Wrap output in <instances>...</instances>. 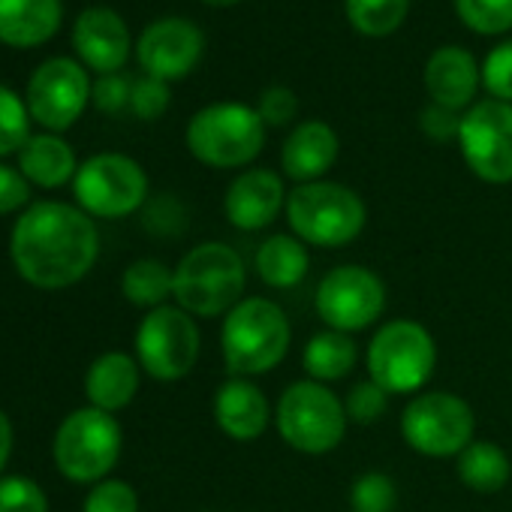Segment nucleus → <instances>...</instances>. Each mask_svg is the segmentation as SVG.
<instances>
[{"instance_id": "f257e3e1", "label": "nucleus", "mask_w": 512, "mask_h": 512, "mask_svg": "<svg viewBox=\"0 0 512 512\" xmlns=\"http://www.w3.org/2000/svg\"><path fill=\"white\" fill-rule=\"evenodd\" d=\"M10 256L19 275L40 290L79 284L100 256V232L76 205L37 202L13 226Z\"/></svg>"}, {"instance_id": "f03ea898", "label": "nucleus", "mask_w": 512, "mask_h": 512, "mask_svg": "<svg viewBox=\"0 0 512 512\" xmlns=\"http://www.w3.org/2000/svg\"><path fill=\"white\" fill-rule=\"evenodd\" d=\"M293 329L284 308L272 299H241L223 320L220 350L235 377L275 371L290 353Z\"/></svg>"}, {"instance_id": "7ed1b4c3", "label": "nucleus", "mask_w": 512, "mask_h": 512, "mask_svg": "<svg viewBox=\"0 0 512 512\" xmlns=\"http://www.w3.org/2000/svg\"><path fill=\"white\" fill-rule=\"evenodd\" d=\"M247 272L235 247L220 241L196 244L175 266V302L190 317L229 314L244 296Z\"/></svg>"}, {"instance_id": "20e7f679", "label": "nucleus", "mask_w": 512, "mask_h": 512, "mask_svg": "<svg viewBox=\"0 0 512 512\" xmlns=\"http://www.w3.org/2000/svg\"><path fill=\"white\" fill-rule=\"evenodd\" d=\"M284 214L296 238L329 250L356 241L368 223L365 199L338 181L296 184L287 196Z\"/></svg>"}, {"instance_id": "39448f33", "label": "nucleus", "mask_w": 512, "mask_h": 512, "mask_svg": "<svg viewBox=\"0 0 512 512\" xmlns=\"http://www.w3.org/2000/svg\"><path fill=\"white\" fill-rule=\"evenodd\" d=\"M266 145V124L260 112L244 103H211L187 124L190 154L211 169H238L260 157Z\"/></svg>"}, {"instance_id": "423d86ee", "label": "nucleus", "mask_w": 512, "mask_h": 512, "mask_svg": "<svg viewBox=\"0 0 512 512\" xmlns=\"http://www.w3.org/2000/svg\"><path fill=\"white\" fill-rule=\"evenodd\" d=\"M278 431L287 446L305 455H326L341 446L347 434L344 401L317 380L290 383L275 410Z\"/></svg>"}, {"instance_id": "0eeeda50", "label": "nucleus", "mask_w": 512, "mask_h": 512, "mask_svg": "<svg viewBox=\"0 0 512 512\" xmlns=\"http://www.w3.org/2000/svg\"><path fill=\"white\" fill-rule=\"evenodd\" d=\"M437 368V344L416 320H389L368 344V374L389 395H413Z\"/></svg>"}, {"instance_id": "6e6552de", "label": "nucleus", "mask_w": 512, "mask_h": 512, "mask_svg": "<svg viewBox=\"0 0 512 512\" xmlns=\"http://www.w3.org/2000/svg\"><path fill=\"white\" fill-rule=\"evenodd\" d=\"M121 425L97 407L73 410L55 431V467L70 482H103L121 458Z\"/></svg>"}, {"instance_id": "1a4fd4ad", "label": "nucleus", "mask_w": 512, "mask_h": 512, "mask_svg": "<svg viewBox=\"0 0 512 512\" xmlns=\"http://www.w3.org/2000/svg\"><path fill=\"white\" fill-rule=\"evenodd\" d=\"M476 431V416L461 395L419 392L401 413V434L410 449L428 458H458Z\"/></svg>"}, {"instance_id": "9d476101", "label": "nucleus", "mask_w": 512, "mask_h": 512, "mask_svg": "<svg viewBox=\"0 0 512 512\" xmlns=\"http://www.w3.org/2000/svg\"><path fill=\"white\" fill-rule=\"evenodd\" d=\"M76 202L85 214L118 220L139 211L148 199V175L127 154H94L73 178Z\"/></svg>"}, {"instance_id": "9b49d317", "label": "nucleus", "mask_w": 512, "mask_h": 512, "mask_svg": "<svg viewBox=\"0 0 512 512\" xmlns=\"http://www.w3.org/2000/svg\"><path fill=\"white\" fill-rule=\"evenodd\" d=\"M199 359V326L196 320L172 305L148 311L136 329V362L154 380L172 383L193 371Z\"/></svg>"}, {"instance_id": "f8f14e48", "label": "nucleus", "mask_w": 512, "mask_h": 512, "mask_svg": "<svg viewBox=\"0 0 512 512\" xmlns=\"http://www.w3.org/2000/svg\"><path fill=\"white\" fill-rule=\"evenodd\" d=\"M386 311V284L365 266H338L317 287L320 320L344 335L374 326Z\"/></svg>"}, {"instance_id": "ddd939ff", "label": "nucleus", "mask_w": 512, "mask_h": 512, "mask_svg": "<svg viewBox=\"0 0 512 512\" xmlns=\"http://www.w3.org/2000/svg\"><path fill=\"white\" fill-rule=\"evenodd\" d=\"M461 157L485 184L512 181V103L482 100L461 118Z\"/></svg>"}, {"instance_id": "4468645a", "label": "nucleus", "mask_w": 512, "mask_h": 512, "mask_svg": "<svg viewBox=\"0 0 512 512\" xmlns=\"http://www.w3.org/2000/svg\"><path fill=\"white\" fill-rule=\"evenodd\" d=\"M88 70L73 58H49L31 73L28 82V112L49 133L73 127L91 100Z\"/></svg>"}, {"instance_id": "2eb2a0df", "label": "nucleus", "mask_w": 512, "mask_h": 512, "mask_svg": "<svg viewBox=\"0 0 512 512\" xmlns=\"http://www.w3.org/2000/svg\"><path fill=\"white\" fill-rule=\"evenodd\" d=\"M202 49H205L202 31L178 16L151 22L136 40V58L145 76H154L160 82H175L193 73L202 58Z\"/></svg>"}, {"instance_id": "dca6fc26", "label": "nucleus", "mask_w": 512, "mask_h": 512, "mask_svg": "<svg viewBox=\"0 0 512 512\" xmlns=\"http://www.w3.org/2000/svg\"><path fill=\"white\" fill-rule=\"evenodd\" d=\"M287 187L284 178L272 169H247L241 172L223 196L226 220L241 232H260L287 211Z\"/></svg>"}, {"instance_id": "f3484780", "label": "nucleus", "mask_w": 512, "mask_h": 512, "mask_svg": "<svg viewBox=\"0 0 512 512\" xmlns=\"http://www.w3.org/2000/svg\"><path fill=\"white\" fill-rule=\"evenodd\" d=\"M73 46L82 64H88V70L100 76H112L127 64L133 40L127 22L115 10L91 7L73 25Z\"/></svg>"}, {"instance_id": "a211bd4d", "label": "nucleus", "mask_w": 512, "mask_h": 512, "mask_svg": "<svg viewBox=\"0 0 512 512\" xmlns=\"http://www.w3.org/2000/svg\"><path fill=\"white\" fill-rule=\"evenodd\" d=\"M214 422L229 440L253 443L266 434L272 422V404L253 380L232 377L214 395Z\"/></svg>"}, {"instance_id": "6ab92c4d", "label": "nucleus", "mask_w": 512, "mask_h": 512, "mask_svg": "<svg viewBox=\"0 0 512 512\" xmlns=\"http://www.w3.org/2000/svg\"><path fill=\"white\" fill-rule=\"evenodd\" d=\"M482 85V64L461 46L437 49L425 64V88L431 103L464 112Z\"/></svg>"}, {"instance_id": "aec40b11", "label": "nucleus", "mask_w": 512, "mask_h": 512, "mask_svg": "<svg viewBox=\"0 0 512 512\" xmlns=\"http://www.w3.org/2000/svg\"><path fill=\"white\" fill-rule=\"evenodd\" d=\"M341 154V139L326 121H305L299 124L281 151V166L284 175L293 178L296 184H311L323 181V175L335 166Z\"/></svg>"}, {"instance_id": "412c9836", "label": "nucleus", "mask_w": 512, "mask_h": 512, "mask_svg": "<svg viewBox=\"0 0 512 512\" xmlns=\"http://www.w3.org/2000/svg\"><path fill=\"white\" fill-rule=\"evenodd\" d=\"M64 19L61 0H0V43L34 49L49 43Z\"/></svg>"}, {"instance_id": "4be33fe9", "label": "nucleus", "mask_w": 512, "mask_h": 512, "mask_svg": "<svg viewBox=\"0 0 512 512\" xmlns=\"http://www.w3.org/2000/svg\"><path fill=\"white\" fill-rule=\"evenodd\" d=\"M139 362L127 353H103L85 374V395L91 407L118 413L124 410L139 392Z\"/></svg>"}, {"instance_id": "5701e85b", "label": "nucleus", "mask_w": 512, "mask_h": 512, "mask_svg": "<svg viewBox=\"0 0 512 512\" xmlns=\"http://www.w3.org/2000/svg\"><path fill=\"white\" fill-rule=\"evenodd\" d=\"M19 172L46 190L64 187L70 178H76L79 166H76V154L70 148V142H64L55 133H43V136H31L22 151H19Z\"/></svg>"}, {"instance_id": "b1692460", "label": "nucleus", "mask_w": 512, "mask_h": 512, "mask_svg": "<svg viewBox=\"0 0 512 512\" xmlns=\"http://www.w3.org/2000/svg\"><path fill=\"white\" fill-rule=\"evenodd\" d=\"M311 253L302 238L278 232L269 235L256 250V275L272 290H293L308 278Z\"/></svg>"}, {"instance_id": "393cba45", "label": "nucleus", "mask_w": 512, "mask_h": 512, "mask_svg": "<svg viewBox=\"0 0 512 512\" xmlns=\"http://www.w3.org/2000/svg\"><path fill=\"white\" fill-rule=\"evenodd\" d=\"M356 362H359L356 341L344 332H335V329L317 332L305 344V353H302V365L308 371V380H317V383L344 380L356 368Z\"/></svg>"}, {"instance_id": "a878e982", "label": "nucleus", "mask_w": 512, "mask_h": 512, "mask_svg": "<svg viewBox=\"0 0 512 512\" xmlns=\"http://www.w3.org/2000/svg\"><path fill=\"white\" fill-rule=\"evenodd\" d=\"M461 482L470 488V491H479V494H494L500 491L509 476H512V461L509 455L503 452V446L491 443V440H473L461 455H458V464H455Z\"/></svg>"}, {"instance_id": "bb28decb", "label": "nucleus", "mask_w": 512, "mask_h": 512, "mask_svg": "<svg viewBox=\"0 0 512 512\" xmlns=\"http://www.w3.org/2000/svg\"><path fill=\"white\" fill-rule=\"evenodd\" d=\"M121 293L136 308H163L175 293V272L160 260H136L121 278Z\"/></svg>"}, {"instance_id": "cd10ccee", "label": "nucleus", "mask_w": 512, "mask_h": 512, "mask_svg": "<svg viewBox=\"0 0 512 512\" xmlns=\"http://www.w3.org/2000/svg\"><path fill=\"white\" fill-rule=\"evenodd\" d=\"M344 13L362 37L380 40L404 25L410 0H344Z\"/></svg>"}, {"instance_id": "c85d7f7f", "label": "nucleus", "mask_w": 512, "mask_h": 512, "mask_svg": "<svg viewBox=\"0 0 512 512\" xmlns=\"http://www.w3.org/2000/svg\"><path fill=\"white\" fill-rule=\"evenodd\" d=\"M455 16L482 37H500L512 31V0H452Z\"/></svg>"}, {"instance_id": "c756f323", "label": "nucleus", "mask_w": 512, "mask_h": 512, "mask_svg": "<svg viewBox=\"0 0 512 512\" xmlns=\"http://www.w3.org/2000/svg\"><path fill=\"white\" fill-rule=\"evenodd\" d=\"M31 139V112L28 103L7 85H0V157L22 151Z\"/></svg>"}, {"instance_id": "7c9ffc66", "label": "nucleus", "mask_w": 512, "mask_h": 512, "mask_svg": "<svg viewBox=\"0 0 512 512\" xmlns=\"http://www.w3.org/2000/svg\"><path fill=\"white\" fill-rule=\"evenodd\" d=\"M353 512H395L398 509V485L386 473H362L350 488Z\"/></svg>"}, {"instance_id": "2f4dec72", "label": "nucleus", "mask_w": 512, "mask_h": 512, "mask_svg": "<svg viewBox=\"0 0 512 512\" xmlns=\"http://www.w3.org/2000/svg\"><path fill=\"white\" fill-rule=\"evenodd\" d=\"M0 512H49V497L31 476H0Z\"/></svg>"}, {"instance_id": "473e14b6", "label": "nucleus", "mask_w": 512, "mask_h": 512, "mask_svg": "<svg viewBox=\"0 0 512 512\" xmlns=\"http://www.w3.org/2000/svg\"><path fill=\"white\" fill-rule=\"evenodd\" d=\"M482 85L491 100L512 103V40L497 43L482 61Z\"/></svg>"}, {"instance_id": "72a5a7b5", "label": "nucleus", "mask_w": 512, "mask_h": 512, "mask_svg": "<svg viewBox=\"0 0 512 512\" xmlns=\"http://www.w3.org/2000/svg\"><path fill=\"white\" fill-rule=\"evenodd\" d=\"M386 404H389V392L383 386H377L371 377L356 383L347 398H344V410H347V419L356 422V425H371L377 422L383 413H386Z\"/></svg>"}, {"instance_id": "f704fd0d", "label": "nucleus", "mask_w": 512, "mask_h": 512, "mask_svg": "<svg viewBox=\"0 0 512 512\" xmlns=\"http://www.w3.org/2000/svg\"><path fill=\"white\" fill-rule=\"evenodd\" d=\"M82 512H139V494L124 479H103L88 491Z\"/></svg>"}, {"instance_id": "c9c22d12", "label": "nucleus", "mask_w": 512, "mask_h": 512, "mask_svg": "<svg viewBox=\"0 0 512 512\" xmlns=\"http://www.w3.org/2000/svg\"><path fill=\"white\" fill-rule=\"evenodd\" d=\"M169 82H160L154 76H142L133 82V94H130V109L136 118L142 121H157L166 109H169Z\"/></svg>"}, {"instance_id": "e433bc0d", "label": "nucleus", "mask_w": 512, "mask_h": 512, "mask_svg": "<svg viewBox=\"0 0 512 512\" xmlns=\"http://www.w3.org/2000/svg\"><path fill=\"white\" fill-rule=\"evenodd\" d=\"M256 112H260L266 127H287L299 115V97L284 85H272V88L263 91Z\"/></svg>"}, {"instance_id": "4c0bfd02", "label": "nucleus", "mask_w": 512, "mask_h": 512, "mask_svg": "<svg viewBox=\"0 0 512 512\" xmlns=\"http://www.w3.org/2000/svg\"><path fill=\"white\" fill-rule=\"evenodd\" d=\"M130 94H133V82L121 73L112 76H100L91 88V100L100 112L106 115H118L121 109L130 106Z\"/></svg>"}, {"instance_id": "58836bf2", "label": "nucleus", "mask_w": 512, "mask_h": 512, "mask_svg": "<svg viewBox=\"0 0 512 512\" xmlns=\"http://www.w3.org/2000/svg\"><path fill=\"white\" fill-rule=\"evenodd\" d=\"M461 112L455 109H446V106H437V103H428L419 115V127L428 139L434 142H458V133H461Z\"/></svg>"}, {"instance_id": "ea45409f", "label": "nucleus", "mask_w": 512, "mask_h": 512, "mask_svg": "<svg viewBox=\"0 0 512 512\" xmlns=\"http://www.w3.org/2000/svg\"><path fill=\"white\" fill-rule=\"evenodd\" d=\"M31 202V181L13 169L0 163V214H13Z\"/></svg>"}, {"instance_id": "a19ab883", "label": "nucleus", "mask_w": 512, "mask_h": 512, "mask_svg": "<svg viewBox=\"0 0 512 512\" xmlns=\"http://www.w3.org/2000/svg\"><path fill=\"white\" fill-rule=\"evenodd\" d=\"M145 226L157 235H178L184 229V208L172 196H163V199L148 205Z\"/></svg>"}, {"instance_id": "79ce46f5", "label": "nucleus", "mask_w": 512, "mask_h": 512, "mask_svg": "<svg viewBox=\"0 0 512 512\" xmlns=\"http://www.w3.org/2000/svg\"><path fill=\"white\" fill-rule=\"evenodd\" d=\"M10 455H13V422L4 410H0V473H4Z\"/></svg>"}, {"instance_id": "37998d69", "label": "nucleus", "mask_w": 512, "mask_h": 512, "mask_svg": "<svg viewBox=\"0 0 512 512\" xmlns=\"http://www.w3.org/2000/svg\"><path fill=\"white\" fill-rule=\"evenodd\" d=\"M202 4H208V7H232V4H238V0H202Z\"/></svg>"}, {"instance_id": "c03bdc74", "label": "nucleus", "mask_w": 512, "mask_h": 512, "mask_svg": "<svg viewBox=\"0 0 512 512\" xmlns=\"http://www.w3.org/2000/svg\"><path fill=\"white\" fill-rule=\"evenodd\" d=\"M347 512H353V509H347Z\"/></svg>"}]
</instances>
